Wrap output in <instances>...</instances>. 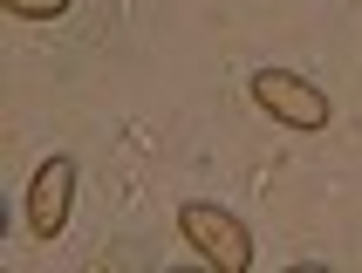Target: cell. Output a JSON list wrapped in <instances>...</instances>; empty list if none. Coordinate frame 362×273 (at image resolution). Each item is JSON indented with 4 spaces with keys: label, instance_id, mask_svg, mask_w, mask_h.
<instances>
[{
    "label": "cell",
    "instance_id": "6da1fadb",
    "mask_svg": "<svg viewBox=\"0 0 362 273\" xmlns=\"http://www.w3.org/2000/svg\"><path fill=\"white\" fill-rule=\"evenodd\" d=\"M178 239L205 260V267H219V273H253V233H246V219L226 212V205L185 198V205H178Z\"/></svg>",
    "mask_w": 362,
    "mask_h": 273
},
{
    "label": "cell",
    "instance_id": "7a4b0ae2",
    "mask_svg": "<svg viewBox=\"0 0 362 273\" xmlns=\"http://www.w3.org/2000/svg\"><path fill=\"white\" fill-rule=\"evenodd\" d=\"M246 89H253V110H260L267 123H281V130H294V136L328 130V117H335V110H328V89L308 82L301 69H260Z\"/></svg>",
    "mask_w": 362,
    "mask_h": 273
},
{
    "label": "cell",
    "instance_id": "3957f363",
    "mask_svg": "<svg viewBox=\"0 0 362 273\" xmlns=\"http://www.w3.org/2000/svg\"><path fill=\"white\" fill-rule=\"evenodd\" d=\"M76 185H82V164L69 151H55V157H41V164H35V178H28V233H35L41 246H55V239L69 233Z\"/></svg>",
    "mask_w": 362,
    "mask_h": 273
},
{
    "label": "cell",
    "instance_id": "277c9868",
    "mask_svg": "<svg viewBox=\"0 0 362 273\" xmlns=\"http://www.w3.org/2000/svg\"><path fill=\"white\" fill-rule=\"evenodd\" d=\"M0 14H14V21H62L69 0H0Z\"/></svg>",
    "mask_w": 362,
    "mask_h": 273
}]
</instances>
